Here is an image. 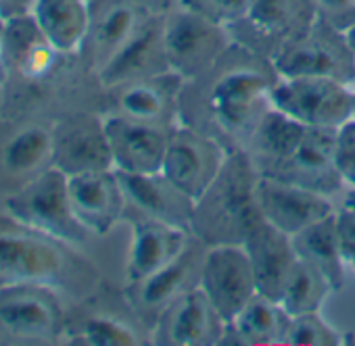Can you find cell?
Returning <instances> with one entry per match:
<instances>
[{"instance_id":"obj_40","label":"cell","mask_w":355,"mask_h":346,"mask_svg":"<svg viewBox=\"0 0 355 346\" xmlns=\"http://www.w3.org/2000/svg\"><path fill=\"white\" fill-rule=\"evenodd\" d=\"M343 207H349V209H355V186H347L343 190V201H340Z\"/></svg>"},{"instance_id":"obj_41","label":"cell","mask_w":355,"mask_h":346,"mask_svg":"<svg viewBox=\"0 0 355 346\" xmlns=\"http://www.w3.org/2000/svg\"><path fill=\"white\" fill-rule=\"evenodd\" d=\"M5 71V21H0V73Z\"/></svg>"},{"instance_id":"obj_43","label":"cell","mask_w":355,"mask_h":346,"mask_svg":"<svg viewBox=\"0 0 355 346\" xmlns=\"http://www.w3.org/2000/svg\"><path fill=\"white\" fill-rule=\"evenodd\" d=\"M349 267H351V269H353V271H355V257H353V259H351V261H349Z\"/></svg>"},{"instance_id":"obj_38","label":"cell","mask_w":355,"mask_h":346,"mask_svg":"<svg viewBox=\"0 0 355 346\" xmlns=\"http://www.w3.org/2000/svg\"><path fill=\"white\" fill-rule=\"evenodd\" d=\"M36 0H0V21H11L32 15Z\"/></svg>"},{"instance_id":"obj_19","label":"cell","mask_w":355,"mask_h":346,"mask_svg":"<svg viewBox=\"0 0 355 346\" xmlns=\"http://www.w3.org/2000/svg\"><path fill=\"white\" fill-rule=\"evenodd\" d=\"M73 215L92 234H109L125 215V197L115 169L90 171L67 178Z\"/></svg>"},{"instance_id":"obj_44","label":"cell","mask_w":355,"mask_h":346,"mask_svg":"<svg viewBox=\"0 0 355 346\" xmlns=\"http://www.w3.org/2000/svg\"><path fill=\"white\" fill-rule=\"evenodd\" d=\"M353 119H355V98H353Z\"/></svg>"},{"instance_id":"obj_13","label":"cell","mask_w":355,"mask_h":346,"mask_svg":"<svg viewBox=\"0 0 355 346\" xmlns=\"http://www.w3.org/2000/svg\"><path fill=\"white\" fill-rule=\"evenodd\" d=\"M184 80L169 71L105 88L103 115H119L161 127L180 123V92Z\"/></svg>"},{"instance_id":"obj_24","label":"cell","mask_w":355,"mask_h":346,"mask_svg":"<svg viewBox=\"0 0 355 346\" xmlns=\"http://www.w3.org/2000/svg\"><path fill=\"white\" fill-rule=\"evenodd\" d=\"M169 61L163 38V15H148L111 63L98 73L103 88L123 82L169 73Z\"/></svg>"},{"instance_id":"obj_4","label":"cell","mask_w":355,"mask_h":346,"mask_svg":"<svg viewBox=\"0 0 355 346\" xmlns=\"http://www.w3.org/2000/svg\"><path fill=\"white\" fill-rule=\"evenodd\" d=\"M5 209L26 226L73 246L84 244L88 236H92L73 215L67 176L55 167L44 171L21 190L9 194Z\"/></svg>"},{"instance_id":"obj_2","label":"cell","mask_w":355,"mask_h":346,"mask_svg":"<svg viewBox=\"0 0 355 346\" xmlns=\"http://www.w3.org/2000/svg\"><path fill=\"white\" fill-rule=\"evenodd\" d=\"M21 284L86 296L96 288L98 273L90 261L73 251V244L0 213V288Z\"/></svg>"},{"instance_id":"obj_33","label":"cell","mask_w":355,"mask_h":346,"mask_svg":"<svg viewBox=\"0 0 355 346\" xmlns=\"http://www.w3.org/2000/svg\"><path fill=\"white\" fill-rule=\"evenodd\" d=\"M345 336L332 327L322 313L291 315L282 344L284 346H338Z\"/></svg>"},{"instance_id":"obj_34","label":"cell","mask_w":355,"mask_h":346,"mask_svg":"<svg viewBox=\"0 0 355 346\" xmlns=\"http://www.w3.org/2000/svg\"><path fill=\"white\" fill-rule=\"evenodd\" d=\"M253 0H180V5L220 24L230 28L236 24L251 7Z\"/></svg>"},{"instance_id":"obj_25","label":"cell","mask_w":355,"mask_h":346,"mask_svg":"<svg viewBox=\"0 0 355 346\" xmlns=\"http://www.w3.org/2000/svg\"><path fill=\"white\" fill-rule=\"evenodd\" d=\"M65 336L71 344L84 346H142L150 344L148 327L136 317L130 302L119 309L86 307L65 321Z\"/></svg>"},{"instance_id":"obj_12","label":"cell","mask_w":355,"mask_h":346,"mask_svg":"<svg viewBox=\"0 0 355 346\" xmlns=\"http://www.w3.org/2000/svg\"><path fill=\"white\" fill-rule=\"evenodd\" d=\"M53 167L67 178L113 169L103 113L76 111L53 123Z\"/></svg>"},{"instance_id":"obj_26","label":"cell","mask_w":355,"mask_h":346,"mask_svg":"<svg viewBox=\"0 0 355 346\" xmlns=\"http://www.w3.org/2000/svg\"><path fill=\"white\" fill-rule=\"evenodd\" d=\"M132 242L125 263V284L144 280L184 251L191 232L150 217H132Z\"/></svg>"},{"instance_id":"obj_8","label":"cell","mask_w":355,"mask_h":346,"mask_svg":"<svg viewBox=\"0 0 355 346\" xmlns=\"http://www.w3.org/2000/svg\"><path fill=\"white\" fill-rule=\"evenodd\" d=\"M280 78H330L355 88V57L345 32L315 19L272 59Z\"/></svg>"},{"instance_id":"obj_35","label":"cell","mask_w":355,"mask_h":346,"mask_svg":"<svg viewBox=\"0 0 355 346\" xmlns=\"http://www.w3.org/2000/svg\"><path fill=\"white\" fill-rule=\"evenodd\" d=\"M334 158L345 188L355 186V119H349L336 129Z\"/></svg>"},{"instance_id":"obj_30","label":"cell","mask_w":355,"mask_h":346,"mask_svg":"<svg viewBox=\"0 0 355 346\" xmlns=\"http://www.w3.org/2000/svg\"><path fill=\"white\" fill-rule=\"evenodd\" d=\"M32 17L44 38L63 55H76L84 42L90 3L88 0H36Z\"/></svg>"},{"instance_id":"obj_15","label":"cell","mask_w":355,"mask_h":346,"mask_svg":"<svg viewBox=\"0 0 355 346\" xmlns=\"http://www.w3.org/2000/svg\"><path fill=\"white\" fill-rule=\"evenodd\" d=\"M226 319L201 288L171 302L150 327L155 346H218L222 344Z\"/></svg>"},{"instance_id":"obj_29","label":"cell","mask_w":355,"mask_h":346,"mask_svg":"<svg viewBox=\"0 0 355 346\" xmlns=\"http://www.w3.org/2000/svg\"><path fill=\"white\" fill-rule=\"evenodd\" d=\"M291 315L263 294H255L230 321H226L222 344L232 346H276L282 344Z\"/></svg>"},{"instance_id":"obj_1","label":"cell","mask_w":355,"mask_h":346,"mask_svg":"<svg viewBox=\"0 0 355 346\" xmlns=\"http://www.w3.org/2000/svg\"><path fill=\"white\" fill-rule=\"evenodd\" d=\"M278 78L270 59L234 42L211 69L184 82L180 123L216 138L228 150H243L274 107L272 90Z\"/></svg>"},{"instance_id":"obj_10","label":"cell","mask_w":355,"mask_h":346,"mask_svg":"<svg viewBox=\"0 0 355 346\" xmlns=\"http://www.w3.org/2000/svg\"><path fill=\"white\" fill-rule=\"evenodd\" d=\"M205 253L207 246L199 238L191 236L184 251L165 267L157 269L144 280L125 284L123 296L130 302L136 317L148 327V331L157 323L159 315L171 302H175L187 292L199 288Z\"/></svg>"},{"instance_id":"obj_20","label":"cell","mask_w":355,"mask_h":346,"mask_svg":"<svg viewBox=\"0 0 355 346\" xmlns=\"http://www.w3.org/2000/svg\"><path fill=\"white\" fill-rule=\"evenodd\" d=\"M257 199L261 217L291 238L336 211L330 197L263 176L259 180Z\"/></svg>"},{"instance_id":"obj_14","label":"cell","mask_w":355,"mask_h":346,"mask_svg":"<svg viewBox=\"0 0 355 346\" xmlns=\"http://www.w3.org/2000/svg\"><path fill=\"white\" fill-rule=\"evenodd\" d=\"M0 136V192L13 194L53 167V123L9 121Z\"/></svg>"},{"instance_id":"obj_5","label":"cell","mask_w":355,"mask_h":346,"mask_svg":"<svg viewBox=\"0 0 355 346\" xmlns=\"http://www.w3.org/2000/svg\"><path fill=\"white\" fill-rule=\"evenodd\" d=\"M163 38L169 69L184 82L211 69L234 44L226 26H220L182 5L163 15Z\"/></svg>"},{"instance_id":"obj_37","label":"cell","mask_w":355,"mask_h":346,"mask_svg":"<svg viewBox=\"0 0 355 346\" xmlns=\"http://www.w3.org/2000/svg\"><path fill=\"white\" fill-rule=\"evenodd\" d=\"M336 230H338L345 259L349 263L355 257V209L343 205L336 207Z\"/></svg>"},{"instance_id":"obj_21","label":"cell","mask_w":355,"mask_h":346,"mask_svg":"<svg viewBox=\"0 0 355 346\" xmlns=\"http://www.w3.org/2000/svg\"><path fill=\"white\" fill-rule=\"evenodd\" d=\"M117 178L125 197V211L140 217L159 219L191 232L195 199L178 188L163 171L157 173H121Z\"/></svg>"},{"instance_id":"obj_3","label":"cell","mask_w":355,"mask_h":346,"mask_svg":"<svg viewBox=\"0 0 355 346\" xmlns=\"http://www.w3.org/2000/svg\"><path fill=\"white\" fill-rule=\"evenodd\" d=\"M259 171L245 150H230L218 178L195 201L191 234L205 246L243 244L263 221L257 188Z\"/></svg>"},{"instance_id":"obj_28","label":"cell","mask_w":355,"mask_h":346,"mask_svg":"<svg viewBox=\"0 0 355 346\" xmlns=\"http://www.w3.org/2000/svg\"><path fill=\"white\" fill-rule=\"evenodd\" d=\"M305 131L307 127L303 123L272 107L257 123L243 150L249 154L259 176L272 178L299 148Z\"/></svg>"},{"instance_id":"obj_23","label":"cell","mask_w":355,"mask_h":346,"mask_svg":"<svg viewBox=\"0 0 355 346\" xmlns=\"http://www.w3.org/2000/svg\"><path fill=\"white\" fill-rule=\"evenodd\" d=\"M67 55L59 53L40 32L32 15L5 21V71L21 84H38L53 78Z\"/></svg>"},{"instance_id":"obj_11","label":"cell","mask_w":355,"mask_h":346,"mask_svg":"<svg viewBox=\"0 0 355 346\" xmlns=\"http://www.w3.org/2000/svg\"><path fill=\"white\" fill-rule=\"evenodd\" d=\"M228 152L230 150L216 138L191 125L175 123L169 131L161 171L178 188L197 201L218 178Z\"/></svg>"},{"instance_id":"obj_18","label":"cell","mask_w":355,"mask_h":346,"mask_svg":"<svg viewBox=\"0 0 355 346\" xmlns=\"http://www.w3.org/2000/svg\"><path fill=\"white\" fill-rule=\"evenodd\" d=\"M334 142L336 129L307 127L299 148L272 178L320 192L330 199L336 197L345 190V182L336 167Z\"/></svg>"},{"instance_id":"obj_27","label":"cell","mask_w":355,"mask_h":346,"mask_svg":"<svg viewBox=\"0 0 355 346\" xmlns=\"http://www.w3.org/2000/svg\"><path fill=\"white\" fill-rule=\"evenodd\" d=\"M243 246L253 267L257 292L280 300L286 280L299 259L293 238L263 219L251 230Z\"/></svg>"},{"instance_id":"obj_6","label":"cell","mask_w":355,"mask_h":346,"mask_svg":"<svg viewBox=\"0 0 355 346\" xmlns=\"http://www.w3.org/2000/svg\"><path fill=\"white\" fill-rule=\"evenodd\" d=\"M67 315L53 288L21 284L0 288V338L11 344H55Z\"/></svg>"},{"instance_id":"obj_42","label":"cell","mask_w":355,"mask_h":346,"mask_svg":"<svg viewBox=\"0 0 355 346\" xmlns=\"http://www.w3.org/2000/svg\"><path fill=\"white\" fill-rule=\"evenodd\" d=\"M345 38H347V44H349L353 57H355V26H351L349 30H345Z\"/></svg>"},{"instance_id":"obj_7","label":"cell","mask_w":355,"mask_h":346,"mask_svg":"<svg viewBox=\"0 0 355 346\" xmlns=\"http://www.w3.org/2000/svg\"><path fill=\"white\" fill-rule=\"evenodd\" d=\"M315 19V0H253L249 11L228 30L236 44L272 61Z\"/></svg>"},{"instance_id":"obj_36","label":"cell","mask_w":355,"mask_h":346,"mask_svg":"<svg viewBox=\"0 0 355 346\" xmlns=\"http://www.w3.org/2000/svg\"><path fill=\"white\" fill-rule=\"evenodd\" d=\"M318 19L345 32L355 26V0H315Z\"/></svg>"},{"instance_id":"obj_45","label":"cell","mask_w":355,"mask_h":346,"mask_svg":"<svg viewBox=\"0 0 355 346\" xmlns=\"http://www.w3.org/2000/svg\"><path fill=\"white\" fill-rule=\"evenodd\" d=\"M88 3H90V0H88Z\"/></svg>"},{"instance_id":"obj_22","label":"cell","mask_w":355,"mask_h":346,"mask_svg":"<svg viewBox=\"0 0 355 346\" xmlns=\"http://www.w3.org/2000/svg\"><path fill=\"white\" fill-rule=\"evenodd\" d=\"M113 169L121 173H157L163 167L169 127L105 115Z\"/></svg>"},{"instance_id":"obj_16","label":"cell","mask_w":355,"mask_h":346,"mask_svg":"<svg viewBox=\"0 0 355 346\" xmlns=\"http://www.w3.org/2000/svg\"><path fill=\"white\" fill-rule=\"evenodd\" d=\"M199 288L207 294L220 315L230 321L257 294L253 267L245 246H207Z\"/></svg>"},{"instance_id":"obj_32","label":"cell","mask_w":355,"mask_h":346,"mask_svg":"<svg viewBox=\"0 0 355 346\" xmlns=\"http://www.w3.org/2000/svg\"><path fill=\"white\" fill-rule=\"evenodd\" d=\"M332 292L334 288L322 271H318L303 259H297L282 290L280 304L286 309L288 315L320 313Z\"/></svg>"},{"instance_id":"obj_31","label":"cell","mask_w":355,"mask_h":346,"mask_svg":"<svg viewBox=\"0 0 355 346\" xmlns=\"http://www.w3.org/2000/svg\"><path fill=\"white\" fill-rule=\"evenodd\" d=\"M293 244L297 257L305 263L313 265L318 271L326 275L332 284L334 292H340L347 280V259L340 246L338 230H336V211L313 226L305 228L303 232L293 236Z\"/></svg>"},{"instance_id":"obj_17","label":"cell","mask_w":355,"mask_h":346,"mask_svg":"<svg viewBox=\"0 0 355 346\" xmlns=\"http://www.w3.org/2000/svg\"><path fill=\"white\" fill-rule=\"evenodd\" d=\"M148 17L132 0H90V19L78 51L88 71L98 75Z\"/></svg>"},{"instance_id":"obj_9","label":"cell","mask_w":355,"mask_h":346,"mask_svg":"<svg viewBox=\"0 0 355 346\" xmlns=\"http://www.w3.org/2000/svg\"><path fill=\"white\" fill-rule=\"evenodd\" d=\"M355 88L330 78H278L272 104L305 127L338 129L353 119Z\"/></svg>"},{"instance_id":"obj_39","label":"cell","mask_w":355,"mask_h":346,"mask_svg":"<svg viewBox=\"0 0 355 346\" xmlns=\"http://www.w3.org/2000/svg\"><path fill=\"white\" fill-rule=\"evenodd\" d=\"M148 15H167L171 9L180 7V0H132Z\"/></svg>"}]
</instances>
